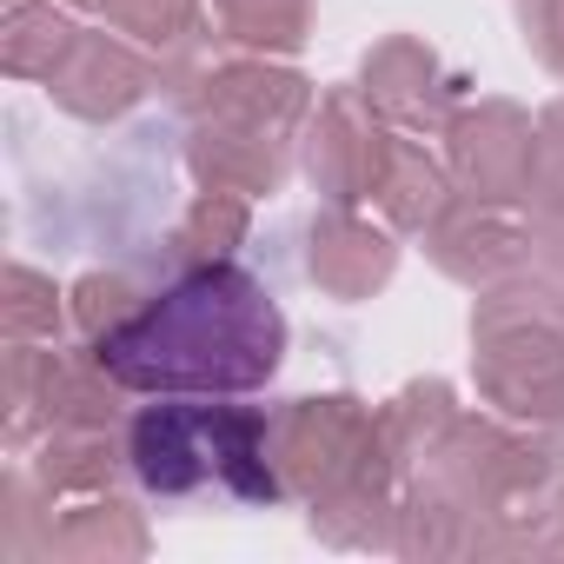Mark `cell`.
I'll list each match as a JSON object with an SVG mask.
<instances>
[{
    "instance_id": "cell-1",
    "label": "cell",
    "mask_w": 564,
    "mask_h": 564,
    "mask_svg": "<svg viewBox=\"0 0 564 564\" xmlns=\"http://www.w3.org/2000/svg\"><path fill=\"white\" fill-rule=\"evenodd\" d=\"M94 352L127 392H252L286 359V313L232 259L180 265Z\"/></svg>"
},
{
    "instance_id": "cell-17",
    "label": "cell",
    "mask_w": 564,
    "mask_h": 564,
    "mask_svg": "<svg viewBox=\"0 0 564 564\" xmlns=\"http://www.w3.org/2000/svg\"><path fill=\"white\" fill-rule=\"evenodd\" d=\"M74 41H80V28L54 8V0H14L8 21H0V67L14 80H47L67 61Z\"/></svg>"
},
{
    "instance_id": "cell-6",
    "label": "cell",
    "mask_w": 564,
    "mask_h": 564,
    "mask_svg": "<svg viewBox=\"0 0 564 564\" xmlns=\"http://www.w3.org/2000/svg\"><path fill=\"white\" fill-rule=\"evenodd\" d=\"M180 113L213 127H252V133H300L313 120V80L293 67H272L265 54L232 61H193L180 67Z\"/></svg>"
},
{
    "instance_id": "cell-21",
    "label": "cell",
    "mask_w": 564,
    "mask_h": 564,
    "mask_svg": "<svg viewBox=\"0 0 564 564\" xmlns=\"http://www.w3.org/2000/svg\"><path fill=\"white\" fill-rule=\"evenodd\" d=\"M0 326L8 339H54L61 333V293L34 265H8V300H0Z\"/></svg>"
},
{
    "instance_id": "cell-10",
    "label": "cell",
    "mask_w": 564,
    "mask_h": 564,
    "mask_svg": "<svg viewBox=\"0 0 564 564\" xmlns=\"http://www.w3.org/2000/svg\"><path fill=\"white\" fill-rule=\"evenodd\" d=\"M153 74H160V67H153L140 47L80 28V41L67 47V61L47 74V94H54V107H67L74 120H120V113H133V107L147 100Z\"/></svg>"
},
{
    "instance_id": "cell-14",
    "label": "cell",
    "mask_w": 564,
    "mask_h": 564,
    "mask_svg": "<svg viewBox=\"0 0 564 564\" xmlns=\"http://www.w3.org/2000/svg\"><path fill=\"white\" fill-rule=\"evenodd\" d=\"M41 557H67V564H133L147 557V524L127 498L94 491L80 505H67L61 518H47Z\"/></svg>"
},
{
    "instance_id": "cell-12",
    "label": "cell",
    "mask_w": 564,
    "mask_h": 564,
    "mask_svg": "<svg viewBox=\"0 0 564 564\" xmlns=\"http://www.w3.org/2000/svg\"><path fill=\"white\" fill-rule=\"evenodd\" d=\"M306 272H313V286L333 293V300H372L386 279L399 272V246H392L386 226L359 219L352 206H333V213L313 219Z\"/></svg>"
},
{
    "instance_id": "cell-25",
    "label": "cell",
    "mask_w": 564,
    "mask_h": 564,
    "mask_svg": "<svg viewBox=\"0 0 564 564\" xmlns=\"http://www.w3.org/2000/svg\"><path fill=\"white\" fill-rule=\"evenodd\" d=\"M538 186H564V100L538 113Z\"/></svg>"
},
{
    "instance_id": "cell-23",
    "label": "cell",
    "mask_w": 564,
    "mask_h": 564,
    "mask_svg": "<svg viewBox=\"0 0 564 564\" xmlns=\"http://www.w3.org/2000/svg\"><path fill=\"white\" fill-rule=\"evenodd\" d=\"M518 28H524V47L564 80V0H518Z\"/></svg>"
},
{
    "instance_id": "cell-18",
    "label": "cell",
    "mask_w": 564,
    "mask_h": 564,
    "mask_svg": "<svg viewBox=\"0 0 564 564\" xmlns=\"http://www.w3.org/2000/svg\"><path fill=\"white\" fill-rule=\"evenodd\" d=\"M246 239V193H226V186H206L186 219L173 226L166 239V259L173 265H213V259H232Z\"/></svg>"
},
{
    "instance_id": "cell-26",
    "label": "cell",
    "mask_w": 564,
    "mask_h": 564,
    "mask_svg": "<svg viewBox=\"0 0 564 564\" xmlns=\"http://www.w3.org/2000/svg\"><path fill=\"white\" fill-rule=\"evenodd\" d=\"M531 551H544V557H564V505L544 518V531H538V544Z\"/></svg>"
},
{
    "instance_id": "cell-24",
    "label": "cell",
    "mask_w": 564,
    "mask_h": 564,
    "mask_svg": "<svg viewBox=\"0 0 564 564\" xmlns=\"http://www.w3.org/2000/svg\"><path fill=\"white\" fill-rule=\"evenodd\" d=\"M531 239H538V252L564 272V186H538V193H531Z\"/></svg>"
},
{
    "instance_id": "cell-16",
    "label": "cell",
    "mask_w": 564,
    "mask_h": 564,
    "mask_svg": "<svg viewBox=\"0 0 564 564\" xmlns=\"http://www.w3.org/2000/svg\"><path fill=\"white\" fill-rule=\"evenodd\" d=\"M452 199H458L452 166H445V160H432L419 140H392V166H386V180H379V199H372V206H379L399 232H425Z\"/></svg>"
},
{
    "instance_id": "cell-19",
    "label": "cell",
    "mask_w": 564,
    "mask_h": 564,
    "mask_svg": "<svg viewBox=\"0 0 564 564\" xmlns=\"http://www.w3.org/2000/svg\"><path fill=\"white\" fill-rule=\"evenodd\" d=\"M213 21L246 54H293L313 28V0H213Z\"/></svg>"
},
{
    "instance_id": "cell-15",
    "label": "cell",
    "mask_w": 564,
    "mask_h": 564,
    "mask_svg": "<svg viewBox=\"0 0 564 564\" xmlns=\"http://www.w3.org/2000/svg\"><path fill=\"white\" fill-rule=\"evenodd\" d=\"M28 471L54 505L113 491V478L127 471V438L113 425H61V432H47V445H41V458Z\"/></svg>"
},
{
    "instance_id": "cell-11",
    "label": "cell",
    "mask_w": 564,
    "mask_h": 564,
    "mask_svg": "<svg viewBox=\"0 0 564 564\" xmlns=\"http://www.w3.org/2000/svg\"><path fill=\"white\" fill-rule=\"evenodd\" d=\"M359 94L392 120V127H445L452 120V74L445 61L412 41V34H392L379 41L366 61H359Z\"/></svg>"
},
{
    "instance_id": "cell-4",
    "label": "cell",
    "mask_w": 564,
    "mask_h": 564,
    "mask_svg": "<svg viewBox=\"0 0 564 564\" xmlns=\"http://www.w3.org/2000/svg\"><path fill=\"white\" fill-rule=\"evenodd\" d=\"M471 372L485 405L518 425L564 419V286L538 279L531 265L478 293L471 313Z\"/></svg>"
},
{
    "instance_id": "cell-3",
    "label": "cell",
    "mask_w": 564,
    "mask_h": 564,
    "mask_svg": "<svg viewBox=\"0 0 564 564\" xmlns=\"http://www.w3.org/2000/svg\"><path fill=\"white\" fill-rule=\"evenodd\" d=\"M127 471L160 491H226L239 505H279L286 478L272 465V419L252 405H140L127 419Z\"/></svg>"
},
{
    "instance_id": "cell-7",
    "label": "cell",
    "mask_w": 564,
    "mask_h": 564,
    "mask_svg": "<svg viewBox=\"0 0 564 564\" xmlns=\"http://www.w3.org/2000/svg\"><path fill=\"white\" fill-rule=\"evenodd\" d=\"M445 166L465 199L524 206L538 193V120L511 100H471L445 120Z\"/></svg>"
},
{
    "instance_id": "cell-27",
    "label": "cell",
    "mask_w": 564,
    "mask_h": 564,
    "mask_svg": "<svg viewBox=\"0 0 564 564\" xmlns=\"http://www.w3.org/2000/svg\"><path fill=\"white\" fill-rule=\"evenodd\" d=\"M67 8H100V0H67Z\"/></svg>"
},
{
    "instance_id": "cell-2",
    "label": "cell",
    "mask_w": 564,
    "mask_h": 564,
    "mask_svg": "<svg viewBox=\"0 0 564 564\" xmlns=\"http://www.w3.org/2000/svg\"><path fill=\"white\" fill-rule=\"evenodd\" d=\"M272 465L286 498L313 505V531L346 551H392L399 531V465L386 452L379 412L319 392L272 412Z\"/></svg>"
},
{
    "instance_id": "cell-28",
    "label": "cell",
    "mask_w": 564,
    "mask_h": 564,
    "mask_svg": "<svg viewBox=\"0 0 564 564\" xmlns=\"http://www.w3.org/2000/svg\"><path fill=\"white\" fill-rule=\"evenodd\" d=\"M551 432H564V419H557V425H551Z\"/></svg>"
},
{
    "instance_id": "cell-20",
    "label": "cell",
    "mask_w": 564,
    "mask_h": 564,
    "mask_svg": "<svg viewBox=\"0 0 564 564\" xmlns=\"http://www.w3.org/2000/svg\"><path fill=\"white\" fill-rule=\"evenodd\" d=\"M100 14L147 47H193L199 41V0H100Z\"/></svg>"
},
{
    "instance_id": "cell-9",
    "label": "cell",
    "mask_w": 564,
    "mask_h": 564,
    "mask_svg": "<svg viewBox=\"0 0 564 564\" xmlns=\"http://www.w3.org/2000/svg\"><path fill=\"white\" fill-rule=\"evenodd\" d=\"M425 252H432L438 272L458 279V286L485 293V286H498V279H511V272L531 265L538 239H531V226L518 219V206H485V199H465V193H458V199L425 226Z\"/></svg>"
},
{
    "instance_id": "cell-13",
    "label": "cell",
    "mask_w": 564,
    "mask_h": 564,
    "mask_svg": "<svg viewBox=\"0 0 564 564\" xmlns=\"http://www.w3.org/2000/svg\"><path fill=\"white\" fill-rule=\"evenodd\" d=\"M186 166L199 186H226V193H279L293 166V140L286 133H252V127H213L193 120L186 127Z\"/></svg>"
},
{
    "instance_id": "cell-5",
    "label": "cell",
    "mask_w": 564,
    "mask_h": 564,
    "mask_svg": "<svg viewBox=\"0 0 564 564\" xmlns=\"http://www.w3.org/2000/svg\"><path fill=\"white\" fill-rule=\"evenodd\" d=\"M8 445L61 425H120L127 386L100 366V352H41L34 339H8Z\"/></svg>"
},
{
    "instance_id": "cell-22",
    "label": "cell",
    "mask_w": 564,
    "mask_h": 564,
    "mask_svg": "<svg viewBox=\"0 0 564 564\" xmlns=\"http://www.w3.org/2000/svg\"><path fill=\"white\" fill-rule=\"evenodd\" d=\"M67 300H74L67 313H74V326H80V339H87V346H94V339H107V333H113V326L140 306L133 279H120V272H87Z\"/></svg>"
},
{
    "instance_id": "cell-8",
    "label": "cell",
    "mask_w": 564,
    "mask_h": 564,
    "mask_svg": "<svg viewBox=\"0 0 564 564\" xmlns=\"http://www.w3.org/2000/svg\"><path fill=\"white\" fill-rule=\"evenodd\" d=\"M392 120L359 94V87H333L313 120H306V180L333 199V206H366L379 199V180L392 166Z\"/></svg>"
}]
</instances>
